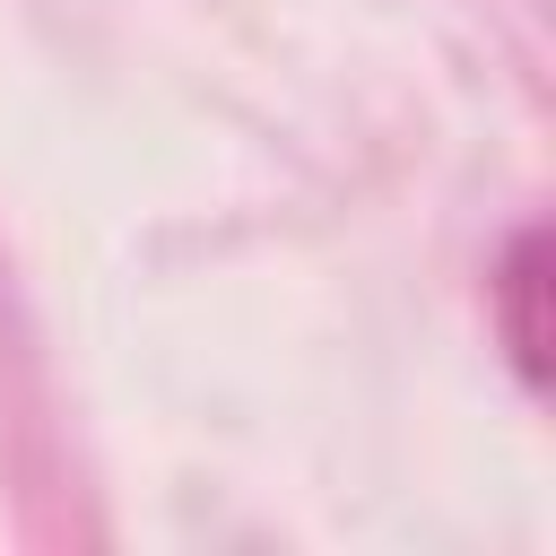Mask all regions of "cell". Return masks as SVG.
I'll return each mask as SVG.
<instances>
[{
  "label": "cell",
  "mask_w": 556,
  "mask_h": 556,
  "mask_svg": "<svg viewBox=\"0 0 556 556\" xmlns=\"http://www.w3.org/2000/svg\"><path fill=\"white\" fill-rule=\"evenodd\" d=\"M495 295H504V339H513V365H521V382L539 391V382H547V313H539V295H547V235H539V226H521V235H513Z\"/></svg>",
  "instance_id": "1"
}]
</instances>
